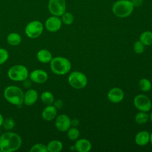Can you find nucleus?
Returning <instances> with one entry per match:
<instances>
[{"label":"nucleus","mask_w":152,"mask_h":152,"mask_svg":"<svg viewBox=\"0 0 152 152\" xmlns=\"http://www.w3.org/2000/svg\"><path fill=\"white\" fill-rule=\"evenodd\" d=\"M22 144L20 136L17 133L7 132L0 137V151L12 152L18 150Z\"/></svg>","instance_id":"1"},{"label":"nucleus","mask_w":152,"mask_h":152,"mask_svg":"<svg viewBox=\"0 0 152 152\" xmlns=\"http://www.w3.org/2000/svg\"><path fill=\"white\" fill-rule=\"evenodd\" d=\"M4 96L6 100L10 103L21 106L23 103L24 93L18 87L15 86H9L4 91Z\"/></svg>","instance_id":"2"},{"label":"nucleus","mask_w":152,"mask_h":152,"mask_svg":"<svg viewBox=\"0 0 152 152\" xmlns=\"http://www.w3.org/2000/svg\"><path fill=\"white\" fill-rule=\"evenodd\" d=\"M49 63L51 71L56 75H65L71 68V64L69 60L62 56L53 58Z\"/></svg>","instance_id":"3"},{"label":"nucleus","mask_w":152,"mask_h":152,"mask_svg":"<svg viewBox=\"0 0 152 152\" xmlns=\"http://www.w3.org/2000/svg\"><path fill=\"white\" fill-rule=\"evenodd\" d=\"M134 8L133 2L128 0H119L113 4L112 10L116 17L126 18L132 14Z\"/></svg>","instance_id":"4"},{"label":"nucleus","mask_w":152,"mask_h":152,"mask_svg":"<svg viewBox=\"0 0 152 152\" xmlns=\"http://www.w3.org/2000/svg\"><path fill=\"white\" fill-rule=\"evenodd\" d=\"M8 78L14 81H23L28 77L27 68L23 65H15L12 66L8 71Z\"/></svg>","instance_id":"5"},{"label":"nucleus","mask_w":152,"mask_h":152,"mask_svg":"<svg viewBox=\"0 0 152 152\" xmlns=\"http://www.w3.org/2000/svg\"><path fill=\"white\" fill-rule=\"evenodd\" d=\"M68 81L72 87L75 89H81L87 86L88 79L84 73L75 71L69 75Z\"/></svg>","instance_id":"6"},{"label":"nucleus","mask_w":152,"mask_h":152,"mask_svg":"<svg viewBox=\"0 0 152 152\" xmlns=\"http://www.w3.org/2000/svg\"><path fill=\"white\" fill-rule=\"evenodd\" d=\"M43 31V25L38 20L29 22L25 27V33L30 39H36L39 37Z\"/></svg>","instance_id":"7"},{"label":"nucleus","mask_w":152,"mask_h":152,"mask_svg":"<svg viewBox=\"0 0 152 152\" xmlns=\"http://www.w3.org/2000/svg\"><path fill=\"white\" fill-rule=\"evenodd\" d=\"M134 106L140 111L148 112L151 109L152 103L150 99L142 94L137 95L133 100Z\"/></svg>","instance_id":"8"},{"label":"nucleus","mask_w":152,"mask_h":152,"mask_svg":"<svg viewBox=\"0 0 152 152\" xmlns=\"http://www.w3.org/2000/svg\"><path fill=\"white\" fill-rule=\"evenodd\" d=\"M48 10L52 15L61 17L66 11L65 0H49Z\"/></svg>","instance_id":"9"},{"label":"nucleus","mask_w":152,"mask_h":152,"mask_svg":"<svg viewBox=\"0 0 152 152\" xmlns=\"http://www.w3.org/2000/svg\"><path fill=\"white\" fill-rule=\"evenodd\" d=\"M55 125L56 129L59 131H67L71 126V120L68 115L61 114L55 118Z\"/></svg>","instance_id":"10"},{"label":"nucleus","mask_w":152,"mask_h":152,"mask_svg":"<svg viewBox=\"0 0 152 152\" xmlns=\"http://www.w3.org/2000/svg\"><path fill=\"white\" fill-rule=\"evenodd\" d=\"M45 26L46 29L50 32L58 31L62 26V21L59 17L52 15L45 21Z\"/></svg>","instance_id":"11"},{"label":"nucleus","mask_w":152,"mask_h":152,"mask_svg":"<svg viewBox=\"0 0 152 152\" xmlns=\"http://www.w3.org/2000/svg\"><path fill=\"white\" fill-rule=\"evenodd\" d=\"M28 77L32 82L37 84L44 83L48 79V73L41 69H37L32 71L29 74Z\"/></svg>","instance_id":"12"},{"label":"nucleus","mask_w":152,"mask_h":152,"mask_svg":"<svg viewBox=\"0 0 152 152\" xmlns=\"http://www.w3.org/2000/svg\"><path fill=\"white\" fill-rule=\"evenodd\" d=\"M124 97L123 90L119 87L112 88L107 93V98L110 102L118 103L121 102Z\"/></svg>","instance_id":"13"},{"label":"nucleus","mask_w":152,"mask_h":152,"mask_svg":"<svg viewBox=\"0 0 152 152\" xmlns=\"http://www.w3.org/2000/svg\"><path fill=\"white\" fill-rule=\"evenodd\" d=\"M38 99V93L34 89H28L24 94L23 103L26 106H32Z\"/></svg>","instance_id":"14"},{"label":"nucleus","mask_w":152,"mask_h":152,"mask_svg":"<svg viewBox=\"0 0 152 152\" xmlns=\"http://www.w3.org/2000/svg\"><path fill=\"white\" fill-rule=\"evenodd\" d=\"M57 115V109L53 105H47L42 112V117L43 120L51 121L55 119Z\"/></svg>","instance_id":"15"},{"label":"nucleus","mask_w":152,"mask_h":152,"mask_svg":"<svg viewBox=\"0 0 152 152\" xmlns=\"http://www.w3.org/2000/svg\"><path fill=\"white\" fill-rule=\"evenodd\" d=\"M74 147L78 152H88L91 149V144L86 138H80L76 141Z\"/></svg>","instance_id":"16"},{"label":"nucleus","mask_w":152,"mask_h":152,"mask_svg":"<svg viewBox=\"0 0 152 152\" xmlns=\"http://www.w3.org/2000/svg\"><path fill=\"white\" fill-rule=\"evenodd\" d=\"M150 134L147 131H141L138 132L135 137V143L140 146H144L150 142Z\"/></svg>","instance_id":"17"},{"label":"nucleus","mask_w":152,"mask_h":152,"mask_svg":"<svg viewBox=\"0 0 152 152\" xmlns=\"http://www.w3.org/2000/svg\"><path fill=\"white\" fill-rule=\"evenodd\" d=\"M37 58L39 62L43 64H48L50 62L52 58L51 52L47 49H40L37 53Z\"/></svg>","instance_id":"18"},{"label":"nucleus","mask_w":152,"mask_h":152,"mask_svg":"<svg viewBox=\"0 0 152 152\" xmlns=\"http://www.w3.org/2000/svg\"><path fill=\"white\" fill-rule=\"evenodd\" d=\"M46 146L48 151L49 152H60L63 148L62 142L57 140H53L49 141Z\"/></svg>","instance_id":"19"},{"label":"nucleus","mask_w":152,"mask_h":152,"mask_svg":"<svg viewBox=\"0 0 152 152\" xmlns=\"http://www.w3.org/2000/svg\"><path fill=\"white\" fill-rule=\"evenodd\" d=\"M7 41L11 46H17L21 42V37L18 33L12 32L7 36Z\"/></svg>","instance_id":"20"},{"label":"nucleus","mask_w":152,"mask_h":152,"mask_svg":"<svg viewBox=\"0 0 152 152\" xmlns=\"http://www.w3.org/2000/svg\"><path fill=\"white\" fill-rule=\"evenodd\" d=\"M139 40L144 46H150L152 45V31H145L142 32L140 36Z\"/></svg>","instance_id":"21"},{"label":"nucleus","mask_w":152,"mask_h":152,"mask_svg":"<svg viewBox=\"0 0 152 152\" xmlns=\"http://www.w3.org/2000/svg\"><path fill=\"white\" fill-rule=\"evenodd\" d=\"M40 100L44 104L46 105H50L53 104L55 98L53 94L51 92L45 91L42 93L40 96Z\"/></svg>","instance_id":"22"},{"label":"nucleus","mask_w":152,"mask_h":152,"mask_svg":"<svg viewBox=\"0 0 152 152\" xmlns=\"http://www.w3.org/2000/svg\"><path fill=\"white\" fill-rule=\"evenodd\" d=\"M150 118L149 115L146 112L140 111L135 116V122L139 125H142L147 122Z\"/></svg>","instance_id":"23"},{"label":"nucleus","mask_w":152,"mask_h":152,"mask_svg":"<svg viewBox=\"0 0 152 152\" xmlns=\"http://www.w3.org/2000/svg\"><path fill=\"white\" fill-rule=\"evenodd\" d=\"M138 86L140 90L144 92L149 91L152 87L150 81L147 78H142L138 82Z\"/></svg>","instance_id":"24"},{"label":"nucleus","mask_w":152,"mask_h":152,"mask_svg":"<svg viewBox=\"0 0 152 152\" xmlns=\"http://www.w3.org/2000/svg\"><path fill=\"white\" fill-rule=\"evenodd\" d=\"M67 136L71 140H76L80 136V131L76 127H70L67 130Z\"/></svg>","instance_id":"25"},{"label":"nucleus","mask_w":152,"mask_h":152,"mask_svg":"<svg viewBox=\"0 0 152 152\" xmlns=\"http://www.w3.org/2000/svg\"><path fill=\"white\" fill-rule=\"evenodd\" d=\"M61 21L62 23H64L66 25H70L71 24L74 20V15L72 13L69 12H65L61 16Z\"/></svg>","instance_id":"26"},{"label":"nucleus","mask_w":152,"mask_h":152,"mask_svg":"<svg viewBox=\"0 0 152 152\" xmlns=\"http://www.w3.org/2000/svg\"><path fill=\"white\" fill-rule=\"evenodd\" d=\"M30 152H47L48 148L47 146L43 144L42 143H37L34 145H33L30 150Z\"/></svg>","instance_id":"27"},{"label":"nucleus","mask_w":152,"mask_h":152,"mask_svg":"<svg viewBox=\"0 0 152 152\" xmlns=\"http://www.w3.org/2000/svg\"><path fill=\"white\" fill-rule=\"evenodd\" d=\"M144 46H145L140 40H137L134 44V51L137 54H141L144 51Z\"/></svg>","instance_id":"28"},{"label":"nucleus","mask_w":152,"mask_h":152,"mask_svg":"<svg viewBox=\"0 0 152 152\" xmlns=\"http://www.w3.org/2000/svg\"><path fill=\"white\" fill-rule=\"evenodd\" d=\"M4 128L7 130H11L12 129L14 126H15V122L14 121L10 118H6L4 120L3 124H2Z\"/></svg>","instance_id":"29"},{"label":"nucleus","mask_w":152,"mask_h":152,"mask_svg":"<svg viewBox=\"0 0 152 152\" xmlns=\"http://www.w3.org/2000/svg\"><path fill=\"white\" fill-rule=\"evenodd\" d=\"M8 52L4 48H0V65L4 64L8 59Z\"/></svg>","instance_id":"30"},{"label":"nucleus","mask_w":152,"mask_h":152,"mask_svg":"<svg viewBox=\"0 0 152 152\" xmlns=\"http://www.w3.org/2000/svg\"><path fill=\"white\" fill-rule=\"evenodd\" d=\"M53 104L56 109H61L64 106V102L61 99L55 100Z\"/></svg>","instance_id":"31"},{"label":"nucleus","mask_w":152,"mask_h":152,"mask_svg":"<svg viewBox=\"0 0 152 152\" xmlns=\"http://www.w3.org/2000/svg\"><path fill=\"white\" fill-rule=\"evenodd\" d=\"M23 84L24 87L29 88L31 86V81L30 78L28 79V78H27L25 79L24 81H23Z\"/></svg>","instance_id":"32"},{"label":"nucleus","mask_w":152,"mask_h":152,"mask_svg":"<svg viewBox=\"0 0 152 152\" xmlns=\"http://www.w3.org/2000/svg\"><path fill=\"white\" fill-rule=\"evenodd\" d=\"M4 120V119L3 116H2V115L0 113V126H1L2 125Z\"/></svg>","instance_id":"33"},{"label":"nucleus","mask_w":152,"mask_h":152,"mask_svg":"<svg viewBox=\"0 0 152 152\" xmlns=\"http://www.w3.org/2000/svg\"><path fill=\"white\" fill-rule=\"evenodd\" d=\"M150 142L152 145V132L150 134Z\"/></svg>","instance_id":"34"},{"label":"nucleus","mask_w":152,"mask_h":152,"mask_svg":"<svg viewBox=\"0 0 152 152\" xmlns=\"http://www.w3.org/2000/svg\"><path fill=\"white\" fill-rule=\"evenodd\" d=\"M150 118L151 122H152V111L151 112V113H150Z\"/></svg>","instance_id":"35"},{"label":"nucleus","mask_w":152,"mask_h":152,"mask_svg":"<svg viewBox=\"0 0 152 152\" xmlns=\"http://www.w3.org/2000/svg\"><path fill=\"white\" fill-rule=\"evenodd\" d=\"M128 1H132V2H134V1H135V0H128Z\"/></svg>","instance_id":"36"},{"label":"nucleus","mask_w":152,"mask_h":152,"mask_svg":"<svg viewBox=\"0 0 152 152\" xmlns=\"http://www.w3.org/2000/svg\"><path fill=\"white\" fill-rule=\"evenodd\" d=\"M151 28H152V26H151Z\"/></svg>","instance_id":"37"}]
</instances>
